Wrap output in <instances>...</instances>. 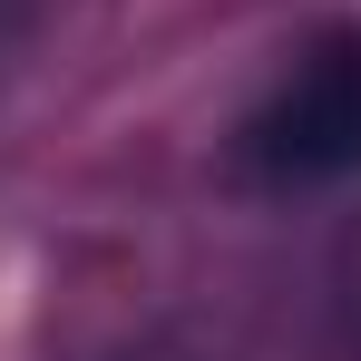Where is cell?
<instances>
[{
    "mask_svg": "<svg viewBox=\"0 0 361 361\" xmlns=\"http://www.w3.org/2000/svg\"><path fill=\"white\" fill-rule=\"evenodd\" d=\"M244 157L274 185L361 176V30L302 49V59L274 78V98L244 118Z\"/></svg>",
    "mask_w": 361,
    "mask_h": 361,
    "instance_id": "6da1fadb",
    "label": "cell"
},
{
    "mask_svg": "<svg viewBox=\"0 0 361 361\" xmlns=\"http://www.w3.org/2000/svg\"><path fill=\"white\" fill-rule=\"evenodd\" d=\"M30 10H39V0H0V49L20 39V20H30Z\"/></svg>",
    "mask_w": 361,
    "mask_h": 361,
    "instance_id": "7a4b0ae2",
    "label": "cell"
}]
</instances>
